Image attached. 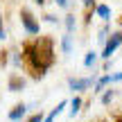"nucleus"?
I'll list each match as a JSON object with an SVG mask.
<instances>
[{
    "label": "nucleus",
    "mask_w": 122,
    "mask_h": 122,
    "mask_svg": "<svg viewBox=\"0 0 122 122\" xmlns=\"http://www.w3.org/2000/svg\"><path fill=\"white\" fill-rule=\"evenodd\" d=\"M20 63H25L32 70L34 79H43L45 72L54 63V39L52 36H41V39L32 41V43H25Z\"/></svg>",
    "instance_id": "1"
},
{
    "label": "nucleus",
    "mask_w": 122,
    "mask_h": 122,
    "mask_svg": "<svg viewBox=\"0 0 122 122\" xmlns=\"http://www.w3.org/2000/svg\"><path fill=\"white\" fill-rule=\"evenodd\" d=\"M20 23L25 27L27 34H39L41 32V23L36 20V16L30 11V9H20Z\"/></svg>",
    "instance_id": "2"
},
{
    "label": "nucleus",
    "mask_w": 122,
    "mask_h": 122,
    "mask_svg": "<svg viewBox=\"0 0 122 122\" xmlns=\"http://www.w3.org/2000/svg\"><path fill=\"white\" fill-rule=\"evenodd\" d=\"M122 45V32H113L109 39L104 41V50H102V59H111V54Z\"/></svg>",
    "instance_id": "3"
},
{
    "label": "nucleus",
    "mask_w": 122,
    "mask_h": 122,
    "mask_svg": "<svg viewBox=\"0 0 122 122\" xmlns=\"http://www.w3.org/2000/svg\"><path fill=\"white\" fill-rule=\"evenodd\" d=\"M95 84V77H70L68 79V88L75 93H81V91H88V88Z\"/></svg>",
    "instance_id": "4"
},
{
    "label": "nucleus",
    "mask_w": 122,
    "mask_h": 122,
    "mask_svg": "<svg viewBox=\"0 0 122 122\" xmlns=\"http://www.w3.org/2000/svg\"><path fill=\"white\" fill-rule=\"evenodd\" d=\"M27 86V79L25 77H20V75H9V81H7V91L9 93H20L23 88Z\"/></svg>",
    "instance_id": "5"
},
{
    "label": "nucleus",
    "mask_w": 122,
    "mask_h": 122,
    "mask_svg": "<svg viewBox=\"0 0 122 122\" xmlns=\"http://www.w3.org/2000/svg\"><path fill=\"white\" fill-rule=\"evenodd\" d=\"M27 109H30V106H27V104H23V102H20V104H16V106H14L11 111H9V115H7V118L11 120V122H20L23 118H25Z\"/></svg>",
    "instance_id": "6"
},
{
    "label": "nucleus",
    "mask_w": 122,
    "mask_h": 122,
    "mask_svg": "<svg viewBox=\"0 0 122 122\" xmlns=\"http://www.w3.org/2000/svg\"><path fill=\"white\" fill-rule=\"evenodd\" d=\"M66 106H68V102H66V100H63V102H59V104H57V106H54V109H52V111H50V113L43 118V122H54V118H59V115L63 113V109H66Z\"/></svg>",
    "instance_id": "7"
},
{
    "label": "nucleus",
    "mask_w": 122,
    "mask_h": 122,
    "mask_svg": "<svg viewBox=\"0 0 122 122\" xmlns=\"http://www.w3.org/2000/svg\"><path fill=\"white\" fill-rule=\"evenodd\" d=\"M70 50H72V34H63L61 36V52L70 54Z\"/></svg>",
    "instance_id": "8"
},
{
    "label": "nucleus",
    "mask_w": 122,
    "mask_h": 122,
    "mask_svg": "<svg viewBox=\"0 0 122 122\" xmlns=\"http://www.w3.org/2000/svg\"><path fill=\"white\" fill-rule=\"evenodd\" d=\"M79 111H81V97H72L70 100V118L79 115Z\"/></svg>",
    "instance_id": "9"
},
{
    "label": "nucleus",
    "mask_w": 122,
    "mask_h": 122,
    "mask_svg": "<svg viewBox=\"0 0 122 122\" xmlns=\"http://www.w3.org/2000/svg\"><path fill=\"white\" fill-rule=\"evenodd\" d=\"M97 63V52H86V57H84V66H86V68H93V66Z\"/></svg>",
    "instance_id": "10"
},
{
    "label": "nucleus",
    "mask_w": 122,
    "mask_h": 122,
    "mask_svg": "<svg viewBox=\"0 0 122 122\" xmlns=\"http://www.w3.org/2000/svg\"><path fill=\"white\" fill-rule=\"evenodd\" d=\"M75 27H77V18H75L72 14H68V16H66V30H68L66 34H72Z\"/></svg>",
    "instance_id": "11"
},
{
    "label": "nucleus",
    "mask_w": 122,
    "mask_h": 122,
    "mask_svg": "<svg viewBox=\"0 0 122 122\" xmlns=\"http://www.w3.org/2000/svg\"><path fill=\"white\" fill-rule=\"evenodd\" d=\"M97 16L104 18V20H109V18H111V9H109V5H97Z\"/></svg>",
    "instance_id": "12"
},
{
    "label": "nucleus",
    "mask_w": 122,
    "mask_h": 122,
    "mask_svg": "<svg viewBox=\"0 0 122 122\" xmlns=\"http://www.w3.org/2000/svg\"><path fill=\"white\" fill-rule=\"evenodd\" d=\"M113 97H115V91H113V88H109V91L102 95V104H104V106L111 104V102H113Z\"/></svg>",
    "instance_id": "13"
},
{
    "label": "nucleus",
    "mask_w": 122,
    "mask_h": 122,
    "mask_svg": "<svg viewBox=\"0 0 122 122\" xmlns=\"http://www.w3.org/2000/svg\"><path fill=\"white\" fill-rule=\"evenodd\" d=\"M109 39V27H104V30H100V36H97V41H100L102 45H104V41Z\"/></svg>",
    "instance_id": "14"
},
{
    "label": "nucleus",
    "mask_w": 122,
    "mask_h": 122,
    "mask_svg": "<svg viewBox=\"0 0 122 122\" xmlns=\"http://www.w3.org/2000/svg\"><path fill=\"white\" fill-rule=\"evenodd\" d=\"M115 81H122V72H113V75H109V84H115Z\"/></svg>",
    "instance_id": "15"
},
{
    "label": "nucleus",
    "mask_w": 122,
    "mask_h": 122,
    "mask_svg": "<svg viewBox=\"0 0 122 122\" xmlns=\"http://www.w3.org/2000/svg\"><path fill=\"white\" fill-rule=\"evenodd\" d=\"M5 39H7V30L2 25V16H0V41H5Z\"/></svg>",
    "instance_id": "16"
},
{
    "label": "nucleus",
    "mask_w": 122,
    "mask_h": 122,
    "mask_svg": "<svg viewBox=\"0 0 122 122\" xmlns=\"http://www.w3.org/2000/svg\"><path fill=\"white\" fill-rule=\"evenodd\" d=\"M27 122H43V115H41V113H34V115H32V118L27 120Z\"/></svg>",
    "instance_id": "17"
},
{
    "label": "nucleus",
    "mask_w": 122,
    "mask_h": 122,
    "mask_svg": "<svg viewBox=\"0 0 122 122\" xmlns=\"http://www.w3.org/2000/svg\"><path fill=\"white\" fill-rule=\"evenodd\" d=\"M7 54L9 52H0V66H2V68L7 66Z\"/></svg>",
    "instance_id": "18"
},
{
    "label": "nucleus",
    "mask_w": 122,
    "mask_h": 122,
    "mask_svg": "<svg viewBox=\"0 0 122 122\" xmlns=\"http://www.w3.org/2000/svg\"><path fill=\"white\" fill-rule=\"evenodd\" d=\"M54 2H57L61 9H66V7H68V0H54Z\"/></svg>",
    "instance_id": "19"
},
{
    "label": "nucleus",
    "mask_w": 122,
    "mask_h": 122,
    "mask_svg": "<svg viewBox=\"0 0 122 122\" xmlns=\"http://www.w3.org/2000/svg\"><path fill=\"white\" fill-rule=\"evenodd\" d=\"M45 20H48V23H57V16H52V14H48V16H45Z\"/></svg>",
    "instance_id": "20"
},
{
    "label": "nucleus",
    "mask_w": 122,
    "mask_h": 122,
    "mask_svg": "<svg viewBox=\"0 0 122 122\" xmlns=\"http://www.w3.org/2000/svg\"><path fill=\"white\" fill-rule=\"evenodd\" d=\"M81 2L86 5V7H91V5H93V0H81Z\"/></svg>",
    "instance_id": "21"
},
{
    "label": "nucleus",
    "mask_w": 122,
    "mask_h": 122,
    "mask_svg": "<svg viewBox=\"0 0 122 122\" xmlns=\"http://www.w3.org/2000/svg\"><path fill=\"white\" fill-rule=\"evenodd\" d=\"M36 2H39V5H43V2H45V0H36Z\"/></svg>",
    "instance_id": "22"
}]
</instances>
